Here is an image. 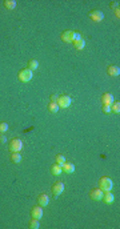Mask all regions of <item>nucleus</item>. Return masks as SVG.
I'll use <instances>...</instances> for the list:
<instances>
[{
	"mask_svg": "<svg viewBox=\"0 0 120 229\" xmlns=\"http://www.w3.org/2000/svg\"><path fill=\"white\" fill-rule=\"evenodd\" d=\"M8 131V124L7 123H0V133H4V132Z\"/></svg>",
	"mask_w": 120,
	"mask_h": 229,
	"instance_id": "b1692460",
	"label": "nucleus"
},
{
	"mask_svg": "<svg viewBox=\"0 0 120 229\" xmlns=\"http://www.w3.org/2000/svg\"><path fill=\"white\" fill-rule=\"evenodd\" d=\"M62 168H63V171L66 172V173H68V175H71V173H74V172H75V165L72 163H64Z\"/></svg>",
	"mask_w": 120,
	"mask_h": 229,
	"instance_id": "ddd939ff",
	"label": "nucleus"
},
{
	"mask_svg": "<svg viewBox=\"0 0 120 229\" xmlns=\"http://www.w3.org/2000/svg\"><path fill=\"white\" fill-rule=\"evenodd\" d=\"M102 200L106 204H112V203H114V200H115V197H114V195H112L111 191H110V192H104Z\"/></svg>",
	"mask_w": 120,
	"mask_h": 229,
	"instance_id": "f8f14e48",
	"label": "nucleus"
},
{
	"mask_svg": "<svg viewBox=\"0 0 120 229\" xmlns=\"http://www.w3.org/2000/svg\"><path fill=\"white\" fill-rule=\"evenodd\" d=\"M110 108H111V111L114 112V113H120V103L119 101L118 103H112L110 105Z\"/></svg>",
	"mask_w": 120,
	"mask_h": 229,
	"instance_id": "aec40b11",
	"label": "nucleus"
},
{
	"mask_svg": "<svg viewBox=\"0 0 120 229\" xmlns=\"http://www.w3.org/2000/svg\"><path fill=\"white\" fill-rule=\"evenodd\" d=\"M52 195L55 196V197H58V196H60L63 193V191H64V184L62 181H58V183H55L54 185H52Z\"/></svg>",
	"mask_w": 120,
	"mask_h": 229,
	"instance_id": "0eeeda50",
	"label": "nucleus"
},
{
	"mask_svg": "<svg viewBox=\"0 0 120 229\" xmlns=\"http://www.w3.org/2000/svg\"><path fill=\"white\" fill-rule=\"evenodd\" d=\"M30 227L31 229H38L39 227H40V224H39V220H36V219H32L31 221H30Z\"/></svg>",
	"mask_w": 120,
	"mask_h": 229,
	"instance_id": "4be33fe9",
	"label": "nucleus"
},
{
	"mask_svg": "<svg viewBox=\"0 0 120 229\" xmlns=\"http://www.w3.org/2000/svg\"><path fill=\"white\" fill-rule=\"evenodd\" d=\"M50 100H51V103H56V100H58V96H56V95H51V96H50Z\"/></svg>",
	"mask_w": 120,
	"mask_h": 229,
	"instance_id": "bb28decb",
	"label": "nucleus"
},
{
	"mask_svg": "<svg viewBox=\"0 0 120 229\" xmlns=\"http://www.w3.org/2000/svg\"><path fill=\"white\" fill-rule=\"evenodd\" d=\"M56 104L59 105V108H68L71 105V97H70V96H67V95L58 96Z\"/></svg>",
	"mask_w": 120,
	"mask_h": 229,
	"instance_id": "20e7f679",
	"label": "nucleus"
},
{
	"mask_svg": "<svg viewBox=\"0 0 120 229\" xmlns=\"http://www.w3.org/2000/svg\"><path fill=\"white\" fill-rule=\"evenodd\" d=\"M112 185H114V184H112V180L110 177H106V176L100 179V181H99V188L103 192H110L112 189Z\"/></svg>",
	"mask_w": 120,
	"mask_h": 229,
	"instance_id": "f257e3e1",
	"label": "nucleus"
},
{
	"mask_svg": "<svg viewBox=\"0 0 120 229\" xmlns=\"http://www.w3.org/2000/svg\"><path fill=\"white\" fill-rule=\"evenodd\" d=\"M110 7L112 8V10H116V8H119V2H112L110 4Z\"/></svg>",
	"mask_w": 120,
	"mask_h": 229,
	"instance_id": "a878e982",
	"label": "nucleus"
},
{
	"mask_svg": "<svg viewBox=\"0 0 120 229\" xmlns=\"http://www.w3.org/2000/svg\"><path fill=\"white\" fill-rule=\"evenodd\" d=\"M115 11V16H116V18H120V11H119V8H116V10H114Z\"/></svg>",
	"mask_w": 120,
	"mask_h": 229,
	"instance_id": "cd10ccee",
	"label": "nucleus"
},
{
	"mask_svg": "<svg viewBox=\"0 0 120 229\" xmlns=\"http://www.w3.org/2000/svg\"><path fill=\"white\" fill-rule=\"evenodd\" d=\"M90 19L92 20V22L99 23V22H102V20L104 19V15H103V12H102V11H99V10H94V11H91V12H90Z\"/></svg>",
	"mask_w": 120,
	"mask_h": 229,
	"instance_id": "6e6552de",
	"label": "nucleus"
},
{
	"mask_svg": "<svg viewBox=\"0 0 120 229\" xmlns=\"http://www.w3.org/2000/svg\"><path fill=\"white\" fill-rule=\"evenodd\" d=\"M32 77H34V72L30 71L28 68H27V69H22L19 72V75H18V79L22 83H28L30 80H32Z\"/></svg>",
	"mask_w": 120,
	"mask_h": 229,
	"instance_id": "7ed1b4c3",
	"label": "nucleus"
},
{
	"mask_svg": "<svg viewBox=\"0 0 120 229\" xmlns=\"http://www.w3.org/2000/svg\"><path fill=\"white\" fill-rule=\"evenodd\" d=\"M64 163H66V157H64L63 155H58V156H56V164H59V165L63 167Z\"/></svg>",
	"mask_w": 120,
	"mask_h": 229,
	"instance_id": "5701e85b",
	"label": "nucleus"
},
{
	"mask_svg": "<svg viewBox=\"0 0 120 229\" xmlns=\"http://www.w3.org/2000/svg\"><path fill=\"white\" fill-rule=\"evenodd\" d=\"M4 7H6L7 10H14L16 7V2L15 0H6V2H4Z\"/></svg>",
	"mask_w": 120,
	"mask_h": 229,
	"instance_id": "a211bd4d",
	"label": "nucleus"
},
{
	"mask_svg": "<svg viewBox=\"0 0 120 229\" xmlns=\"http://www.w3.org/2000/svg\"><path fill=\"white\" fill-rule=\"evenodd\" d=\"M107 72H108V75H110V76H119L120 75V68L118 65H110V67H108V69H107Z\"/></svg>",
	"mask_w": 120,
	"mask_h": 229,
	"instance_id": "4468645a",
	"label": "nucleus"
},
{
	"mask_svg": "<svg viewBox=\"0 0 120 229\" xmlns=\"http://www.w3.org/2000/svg\"><path fill=\"white\" fill-rule=\"evenodd\" d=\"M11 160H12V161H14V163L18 164V163L22 161V156L19 155V152H14V153L11 155Z\"/></svg>",
	"mask_w": 120,
	"mask_h": 229,
	"instance_id": "412c9836",
	"label": "nucleus"
},
{
	"mask_svg": "<svg viewBox=\"0 0 120 229\" xmlns=\"http://www.w3.org/2000/svg\"><path fill=\"white\" fill-rule=\"evenodd\" d=\"M31 217L36 219V220H40L43 217V208L42 207H34L32 211H31Z\"/></svg>",
	"mask_w": 120,
	"mask_h": 229,
	"instance_id": "1a4fd4ad",
	"label": "nucleus"
},
{
	"mask_svg": "<svg viewBox=\"0 0 120 229\" xmlns=\"http://www.w3.org/2000/svg\"><path fill=\"white\" fill-rule=\"evenodd\" d=\"M22 148H23L22 140H19V139L11 140V143H10V151L12 152V153H14V152H20V151H22Z\"/></svg>",
	"mask_w": 120,
	"mask_h": 229,
	"instance_id": "39448f33",
	"label": "nucleus"
},
{
	"mask_svg": "<svg viewBox=\"0 0 120 229\" xmlns=\"http://www.w3.org/2000/svg\"><path fill=\"white\" fill-rule=\"evenodd\" d=\"M78 38H80V36L76 34V32L71 31V30H68V31H66V32H63V34H62V40H63V41H66V43H74Z\"/></svg>",
	"mask_w": 120,
	"mask_h": 229,
	"instance_id": "f03ea898",
	"label": "nucleus"
},
{
	"mask_svg": "<svg viewBox=\"0 0 120 229\" xmlns=\"http://www.w3.org/2000/svg\"><path fill=\"white\" fill-rule=\"evenodd\" d=\"M50 172H51V175H54V176H59L63 172V168H62V165H59V164H54V165L51 167Z\"/></svg>",
	"mask_w": 120,
	"mask_h": 229,
	"instance_id": "2eb2a0df",
	"label": "nucleus"
},
{
	"mask_svg": "<svg viewBox=\"0 0 120 229\" xmlns=\"http://www.w3.org/2000/svg\"><path fill=\"white\" fill-rule=\"evenodd\" d=\"M102 111L104 112V113H110V112H111V108H110V105H103Z\"/></svg>",
	"mask_w": 120,
	"mask_h": 229,
	"instance_id": "393cba45",
	"label": "nucleus"
},
{
	"mask_svg": "<svg viewBox=\"0 0 120 229\" xmlns=\"http://www.w3.org/2000/svg\"><path fill=\"white\" fill-rule=\"evenodd\" d=\"M48 111H50L51 113H56V112L59 111V105L56 103H50L48 104Z\"/></svg>",
	"mask_w": 120,
	"mask_h": 229,
	"instance_id": "6ab92c4d",
	"label": "nucleus"
},
{
	"mask_svg": "<svg viewBox=\"0 0 120 229\" xmlns=\"http://www.w3.org/2000/svg\"><path fill=\"white\" fill-rule=\"evenodd\" d=\"M74 45H75L76 49H83L84 45H86V40L82 39V38H78V39H76L75 41H74Z\"/></svg>",
	"mask_w": 120,
	"mask_h": 229,
	"instance_id": "dca6fc26",
	"label": "nucleus"
},
{
	"mask_svg": "<svg viewBox=\"0 0 120 229\" xmlns=\"http://www.w3.org/2000/svg\"><path fill=\"white\" fill-rule=\"evenodd\" d=\"M103 193L104 192L100 189V188H94V189L90 192V197H91V200H94V201H100V200L103 199Z\"/></svg>",
	"mask_w": 120,
	"mask_h": 229,
	"instance_id": "423d86ee",
	"label": "nucleus"
},
{
	"mask_svg": "<svg viewBox=\"0 0 120 229\" xmlns=\"http://www.w3.org/2000/svg\"><path fill=\"white\" fill-rule=\"evenodd\" d=\"M48 201H50V197L46 195V193H42V195H39V197H38V204H39V207H47L48 205Z\"/></svg>",
	"mask_w": 120,
	"mask_h": 229,
	"instance_id": "9d476101",
	"label": "nucleus"
},
{
	"mask_svg": "<svg viewBox=\"0 0 120 229\" xmlns=\"http://www.w3.org/2000/svg\"><path fill=\"white\" fill-rule=\"evenodd\" d=\"M102 103H103V105H111L114 103V96L111 93H104L102 96Z\"/></svg>",
	"mask_w": 120,
	"mask_h": 229,
	"instance_id": "9b49d317",
	"label": "nucleus"
},
{
	"mask_svg": "<svg viewBox=\"0 0 120 229\" xmlns=\"http://www.w3.org/2000/svg\"><path fill=\"white\" fill-rule=\"evenodd\" d=\"M38 67H39V63H38V60H30L28 61V69L34 72L35 69H38Z\"/></svg>",
	"mask_w": 120,
	"mask_h": 229,
	"instance_id": "f3484780",
	"label": "nucleus"
}]
</instances>
